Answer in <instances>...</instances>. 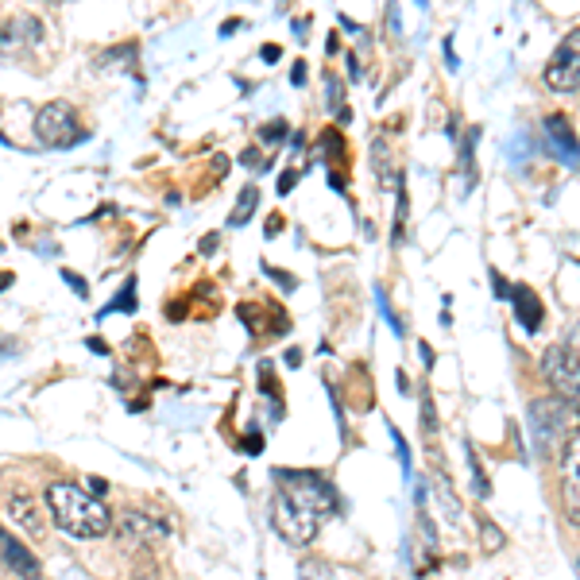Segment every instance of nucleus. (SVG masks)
Returning <instances> with one entry per match:
<instances>
[{"label": "nucleus", "mask_w": 580, "mask_h": 580, "mask_svg": "<svg viewBox=\"0 0 580 580\" xmlns=\"http://www.w3.org/2000/svg\"><path fill=\"white\" fill-rule=\"evenodd\" d=\"M295 182H298V170H286L283 179H279V194H290V190H295Z\"/></svg>", "instance_id": "obj_32"}, {"label": "nucleus", "mask_w": 580, "mask_h": 580, "mask_svg": "<svg viewBox=\"0 0 580 580\" xmlns=\"http://www.w3.org/2000/svg\"><path fill=\"white\" fill-rule=\"evenodd\" d=\"M433 426H438V414H433V402H430V395L422 391V430L433 433Z\"/></svg>", "instance_id": "obj_24"}, {"label": "nucleus", "mask_w": 580, "mask_h": 580, "mask_svg": "<svg viewBox=\"0 0 580 580\" xmlns=\"http://www.w3.org/2000/svg\"><path fill=\"white\" fill-rule=\"evenodd\" d=\"M90 348H93L97 356H105V353H109V348H105V341H93V337H90Z\"/></svg>", "instance_id": "obj_42"}, {"label": "nucleus", "mask_w": 580, "mask_h": 580, "mask_svg": "<svg viewBox=\"0 0 580 580\" xmlns=\"http://www.w3.org/2000/svg\"><path fill=\"white\" fill-rule=\"evenodd\" d=\"M240 163H244V167H252V170H267V167H264V159H259V151H256V148H252V151H244V155H240Z\"/></svg>", "instance_id": "obj_30"}, {"label": "nucleus", "mask_w": 580, "mask_h": 580, "mask_svg": "<svg viewBox=\"0 0 580 580\" xmlns=\"http://www.w3.org/2000/svg\"><path fill=\"white\" fill-rule=\"evenodd\" d=\"M542 375L561 399L580 406V353H573L569 344L546 348L542 353Z\"/></svg>", "instance_id": "obj_5"}, {"label": "nucleus", "mask_w": 580, "mask_h": 580, "mask_svg": "<svg viewBox=\"0 0 580 580\" xmlns=\"http://www.w3.org/2000/svg\"><path fill=\"white\" fill-rule=\"evenodd\" d=\"M259 58H264V63H279V47H264Z\"/></svg>", "instance_id": "obj_36"}, {"label": "nucleus", "mask_w": 580, "mask_h": 580, "mask_svg": "<svg viewBox=\"0 0 580 580\" xmlns=\"http://www.w3.org/2000/svg\"><path fill=\"white\" fill-rule=\"evenodd\" d=\"M35 136L43 148H74L85 140V132L78 128V116L66 101H51L35 112Z\"/></svg>", "instance_id": "obj_4"}, {"label": "nucleus", "mask_w": 580, "mask_h": 580, "mask_svg": "<svg viewBox=\"0 0 580 580\" xmlns=\"http://www.w3.org/2000/svg\"><path fill=\"white\" fill-rule=\"evenodd\" d=\"M217 252V237H206L201 240V256H213Z\"/></svg>", "instance_id": "obj_38"}, {"label": "nucleus", "mask_w": 580, "mask_h": 580, "mask_svg": "<svg viewBox=\"0 0 580 580\" xmlns=\"http://www.w3.org/2000/svg\"><path fill=\"white\" fill-rule=\"evenodd\" d=\"M387 27H391V35H402V24H399V0H387Z\"/></svg>", "instance_id": "obj_25"}, {"label": "nucleus", "mask_w": 580, "mask_h": 580, "mask_svg": "<svg viewBox=\"0 0 580 580\" xmlns=\"http://www.w3.org/2000/svg\"><path fill=\"white\" fill-rule=\"evenodd\" d=\"M418 353H422V364L430 368V364H433V353H430V344H418Z\"/></svg>", "instance_id": "obj_41"}, {"label": "nucleus", "mask_w": 580, "mask_h": 580, "mask_svg": "<svg viewBox=\"0 0 580 580\" xmlns=\"http://www.w3.org/2000/svg\"><path fill=\"white\" fill-rule=\"evenodd\" d=\"M286 364H290V368L302 364V353H298V348H290V353H286Z\"/></svg>", "instance_id": "obj_40"}, {"label": "nucleus", "mask_w": 580, "mask_h": 580, "mask_svg": "<svg viewBox=\"0 0 580 580\" xmlns=\"http://www.w3.org/2000/svg\"><path fill=\"white\" fill-rule=\"evenodd\" d=\"M290 82H295V85L306 82V63H298V66H295V74H290Z\"/></svg>", "instance_id": "obj_37"}, {"label": "nucleus", "mask_w": 580, "mask_h": 580, "mask_svg": "<svg viewBox=\"0 0 580 580\" xmlns=\"http://www.w3.org/2000/svg\"><path fill=\"white\" fill-rule=\"evenodd\" d=\"M344 499L337 496L322 472H298V469H275V499H271V527L283 534L290 546H306L317 538L322 522L341 515Z\"/></svg>", "instance_id": "obj_1"}, {"label": "nucleus", "mask_w": 580, "mask_h": 580, "mask_svg": "<svg viewBox=\"0 0 580 580\" xmlns=\"http://www.w3.org/2000/svg\"><path fill=\"white\" fill-rule=\"evenodd\" d=\"M322 151H325L329 159L344 155V143H341V136H337V132H325V136H322Z\"/></svg>", "instance_id": "obj_23"}, {"label": "nucleus", "mask_w": 580, "mask_h": 580, "mask_svg": "<svg viewBox=\"0 0 580 580\" xmlns=\"http://www.w3.org/2000/svg\"><path fill=\"white\" fill-rule=\"evenodd\" d=\"M576 565H580V561H576Z\"/></svg>", "instance_id": "obj_48"}, {"label": "nucleus", "mask_w": 580, "mask_h": 580, "mask_svg": "<svg viewBox=\"0 0 580 580\" xmlns=\"http://www.w3.org/2000/svg\"><path fill=\"white\" fill-rule=\"evenodd\" d=\"M375 306H380V314L387 317V325H391V333H399V337H402V333H406V325L399 322V314L391 310V302H387V295H383V286H375Z\"/></svg>", "instance_id": "obj_19"}, {"label": "nucleus", "mask_w": 580, "mask_h": 580, "mask_svg": "<svg viewBox=\"0 0 580 580\" xmlns=\"http://www.w3.org/2000/svg\"><path fill=\"white\" fill-rule=\"evenodd\" d=\"M105 491H109L105 480H90V496H105Z\"/></svg>", "instance_id": "obj_39"}, {"label": "nucleus", "mask_w": 580, "mask_h": 580, "mask_svg": "<svg viewBox=\"0 0 580 580\" xmlns=\"http://www.w3.org/2000/svg\"><path fill=\"white\" fill-rule=\"evenodd\" d=\"M116 530H121V538H132V542L167 538V522H155L151 515H143V511H124V518L116 522Z\"/></svg>", "instance_id": "obj_9"}, {"label": "nucleus", "mask_w": 580, "mask_h": 580, "mask_svg": "<svg viewBox=\"0 0 580 580\" xmlns=\"http://www.w3.org/2000/svg\"><path fill=\"white\" fill-rule=\"evenodd\" d=\"M546 140H549V151H554L565 167H580V140H576V132H573V124L565 121L561 112H554V116H546Z\"/></svg>", "instance_id": "obj_8"}, {"label": "nucleus", "mask_w": 580, "mask_h": 580, "mask_svg": "<svg viewBox=\"0 0 580 580\" xmlns=\"http://www.w3.org/2000/svg\"><path fill=\"white\" fill-rule=\"evenodd\" d=\"M476 128H469V136L460 143V170H464V190H472L476 186Z\"/></svg>", "instance_id": "obj_16"}, {"label": "nucleus", "mask_w": 580, "mask_h": 580, "mask_svg": "<svg viewBox=\"0 0 580 580\" xmlns=\"http://www.w3.org/2000/svg\"><path fill=\"white\" fill-rule=\"evenodd\" d=\"M63 279L70 283V286H74L78 290V295L85 298V295H90V290H85V279H82V275H74V271H63Z\"/></svg>", "instance_id": "obj_31"}, {"label": "nucleus", "mask_w": 580, "mask_h": 580, "mask_svg": "<svg viewBox=\"0 0 580 580\" xmlns=\"http://www.w3.org/2000/svg\"><path fill=\"white\" fill-rule=\"evenodd\" d=\"M256 209H259V190H256V186H244L240 198H237V209L228 213V228H244V225L252 221Z\"/></svg>", "instance_id": "obj_14"}, {"label": "nucleus", "mask_w": 580, "mask_h": 580, "mask_svg": "<svg viewBox=\"0 0 580 580\" xmlns=\"http://www.w3.org/2000/svg\"><path fill=\"white\" fill-rule=\"evenodd\" d=\"M0 557H5V565H8V569L16 573L20 580H35V576H39V561L32 557V549L20 546V542L12 538V534H5V530H0Z\"/></svg>", "instance_id": "obj_10"}, {"label": "nucleus", "mask_w": 580, "mask_h": 580, "mask_svg": "<svg viewBox=\"0 0 580 580\" xmlns=\"http://www.w3.org/2000/svg\"><path fill=\"white\" fill-rule=\"evenodd\" d=\"M426 5H430V0H418V8H426Z\"/></svg>", "instance_id": "obj_45"}, {"label": "nucleus", "mask_w": 580, "mask_h": 580, "mask_svg": "<svg viewBox=\"0 0 580 580\" xmlns=\"http://www.w3.org/2000/svg\"><path fill=\"white\" fill-rule=\"evenodd\" d=\"M39 39V20L35 16H16L8 24H0V47L5 51H16V47H27V43Z\"/></svg>", "instance_id": "obj_12"}, {"label": "nucleus", "mask_w": 580, "mask_h": 580, "mask_svg": "<svg viewBox=\"0 0 580 580\" xmlns=\"http://www.w3.org/2000/svg\"><path fill=\"white\" fill-rule=\"evenodd\" d=\"M484 546H488V549H499V546H503V534L491 527V522H484Z\"/></svg>", "instance_id": "obj_27"}, {"label": "nucleus", "mask_w": 580, "mask_h": 580, "mask_svg": "<svg viewBox=\"0 0 580 580\" xmlns=\"http://www.w3.org/2000/svg\"><path fill=\"white\" fill-rule=\"evenodd\" d=\"M491 290H496V298H511V286H507L499 271H491Z\"/></svg>", "instance_id": "obj_28"}, {"label": "nucleus", "mask_w": 580, "mask_h": 580, "mask_svg": "<svg viewBox=\"0 0 580 580\" xmlns=\"http://www.w3.org/2000/svg\"><path fill=\"white\" fill-rule=\"evenodd\" d=\"M8 515L20 522L24 534H32V538H43V518L35 511V499L27 496V491H16V496L8 499Z\"/></svg>", "instance_id": "obj_13"}, {"label": "nucleus", "mask_w": 580, "mask_h": 580, "mask_svg": "<svg viewBox=\"0 0 580 580\" xmlns=\"http://www.w3.org/2000/svg\"><path fill=\"white\" fill-rule=\"evenodd\" d=\"M569 348H573V353H580V325L573 329V337H569Z\"/></svg>", "instance_id": "obj_43"}, {"label": "nucleus", "mask_w": 580, "mask_h": 580, "mask_svg": "<svg viewBox=\"0 0 580 580\" xmlns=\"http://www.w3.org/2000/svg\"><path fill=\"white\" fill-rule=\"evenodd\" d=\"M244 449H248V453H259V449H264V441H259V433H252V438H244Z\"/></svg>", "instance_id": "obj_34"}, {"label": "nucleus", "mask_w": 580, "mask_h": 580, "mask_svg": "<svg viewBox=\"0 0 580 580\" xmlns=\"http://www.w3.org/2000/svg\"><path fill=\"white\" fill-rule=\"evenodd\" d=\"M16 580H20V576H16Z\"/></svg>", "instance_id": "obj_47"}, {"label": "nucleus", "mask_w": 580, "mask_h": 580, "mask_svg": "<svg viewBox=\"0 0 580 580\" xmlns=\"http://www.w3.org/2000/svg\"><path fill=\"white\" fill-rule=\"evenodd\" d=\"M5 286H12V275H0V290H5Z\"/></svg>", "instance_id": "obj_44"}, {"label": "nucleus", "mask_w": 580, "mask_h": 580, "mask_svg": "<svg viewBox=\"0 0 580 580\" xmlns=\"http://www.w3.org/2000/svg\"><path fill=\"white\" fill-rule=\"evenodd\" d=\"M546 85L554 93L580 90V32H569L565 43H557L554 58L546 63Z\"/></svg>", "instance_id": "obj_6"}, {"label": "nucleus", "mask_w": 580, "mask_h": 580, "mask_svg": "<svg viewBox=\"0 0 580 580\" xmlns=\"http://www.w3.org/2000/svg\"><path fill=\"white\" fill-rule=\"evenodd\" d=\"M511 302H515V317H518V325L527 329V333H538L542 329V298L534 295L530 286H511Z\"/></svg>", "instance_id": "obj_11"}, {"label": "nucleus", "mask_w": 580, "mask_h": 580, "mask_svg": "<svg viewBox=\"0 0 580 580\" xmlns=\"http://www.w3.org/2000/svg\"><path fill=\"white\" fill-rule=\"evenodd\" d=\"M279 228H283V217L275 213V217H267V228H264V237L271 240V237H279Z\"/></svg>", "instance_id": "obj_33"}, {"label": "nucleus", "mask_w": 580, "mask_h": 580, "mask_svg": "<svg viewBox=\"0 0 580 580\" xmlns=\"http://www.w3.org/2000/svg\"><path fill=\"white\" fill-rule=\"evenodd\" d=\"M283 140H286V121H267L259 128V143H264V148H279Z\"/></svg>", "instance_id": "obj_18"}, {"label": "nucleus", "mask_w": 580, "mask_h": 580, "mask_svg": "<svg viewBox=\"0 0 580 580\" xmlns=\"http://www.w3.org/2000/svg\"><path fill=\"white\" fill-rule=\"evenodd\" d=\"M387 430H391V441H395V453H399V464H402V480H411V476H414V469H411V445L402 441V433L395 426H387Z\"/></svg>", "instance_id": "obj_20"}, {"label": "nucleus", "mask_w": 580, "mask_h": 580, "mask_svg": "<svg viewBox=\"0 0 580 580\" xmlns=\"http://www.w3.org/2000/svg\"><path fill=\"white\" fill-rule=\"evenodd\" d=\"M372 155H375V170H380V182H383V186H395V163H391V148H387L383 136L375 140Z\"/></svg>", "instance_id": "obj_17"}, {"label": "nucleus", "mask_w": 580, "mask_h": 580, "mask_svg": "<svg viewBox=\"0 0 580 580\" xmlns=\"http://www.w3.org/2000/svg\"><path fill=\"white\" fill-rule=\"evenodd\" d=\"M325 109L337 116L341 124L353 121V112H348V105H344V85H341L337 74H325Z\"/></svg>", "instance_id": "obj_15"}, {"label": "nucleus", "mask_w": 580, "mask_h": 580, "mask_svg": "<svg viewBox=\"0 0 580 580\" xmlns=\"http://www.w3.org/2000/svg\"><path fill=\"white\" fill-rule=\"evenodd\" d=\"M112 310H128V314L136 310V279H128L121 295L112 298V306H105V314H112Z\"/></svg>", "instance_id": "obj_22"}, {"label": "nucleus", "mask_w": 580, "mask_h": 580, "mask_svg": "<svg viewBox=\"0 0 580 580\" xmlns=\"http://www.w3.org/2000/svg\"><path fill=\"white\" fill-rule=\"evenodd\" d=\"M264 271L271 275V279H275V283H283L286 290H295V286H298V279H295V275H286V271H279V267H271V264H267Z\"/></svg>", "instance_id": "obj_26"}, {"label": "nucleus", "mask_w": 580, "mask_h": 580, "mask_svg": "<svg viewBox=\"0 0 580 580\" xmlns=\"http://www.w3.org/2000/svg\"><path fill=\"white\" fill-rule=\"evenodd\" d=\"M445 63L457 70V51H453V39H445Z\"/></svg>", "instance_id": "obj_35"}, {"label": "nucleus", "mask_w": 580, "mask_h": 580, "mask_svg": "<svg viewBox=\"0 0 580 580\" xmlns=\"http://www.w3.org/2000/svg\"><path fill=\"white\" fill-rule=\"evenodd\" d=\"M344 63H348V78H353V82H360V78H364V70H360V58H356L353 51L344 54Z\"/></svg>", "instance_id": "obj_29"}, {"label": "nucleus", "mask_w": 580, "mask_h": 580, "mask_svg": "<svg viewBox=\"0 0 580 580\" xmlns=\"http://www.w3.org/2000/svg\"><path fill=\"white\" fill-rule=\"evenodd\" d=\"M469 453V464H472V484H476V496L480 499H488L491 496V488H488V476H484V469H480V457H476V449H464Z\"/></svg>", "instance_id": "obj_21"}, {"label": "nucleus", "mask_w": 580, "mask_h": 580, "mask_svg": "<svg viewBox=\"0 0 580 580\" xmlns=\"http://www.w3.org/2000/svg\"><path fill=\"white\" fill-rule=\"evenodd\" d=\"M561 511L573 527H580V430L561 449Z\"/></svg>", "instance_id": "obj_7"}, {"label": "nucleus", "mask_w": 580, "mask_h": 580, "mask_svg": "<svg viewBox=\"0 0 580 580\" xmlns=\"http://www.w3.org/2000/svg\"><path fill=\"white\" fill-rule=\"evenodd\" d=\"M47 507H51L54 527L63 534H70L74 542L105 538L109 527H112L109 507L97 496H90V491H82L78 484H70V480H54L47 488Z\"/></svg>", "instance_id": "obj_2"}, {"label": "nucleus", "mask_w": 580, "mask_h": 580, "mask_svg": "<svg viewBox=\"0 0 580 580\" xmlns=\"http://www.w3.org/2000/svg\"><path fill=\"white\" fill-rule=\"evenodd\" d=\"M54 5H63V0H54Z\"/></svg>", "instance_id": "obj_46"}, {"label": "nucleus", "mask_w": 580, "mask_h": 580, "mask_svg": "<svg viewBox=\"0 0 580 580\" xmlns=\"http://www.w3.org/2000/svg\"><path fill=\"white\" fill-rule=\"evenodd\" d=\"M576 430H580V406L576 402L561 399V395L530 402V433H534V449H538L542 457L561 453Z\"/></svg>", "instance_id": "obj_3"}]
</instances>
